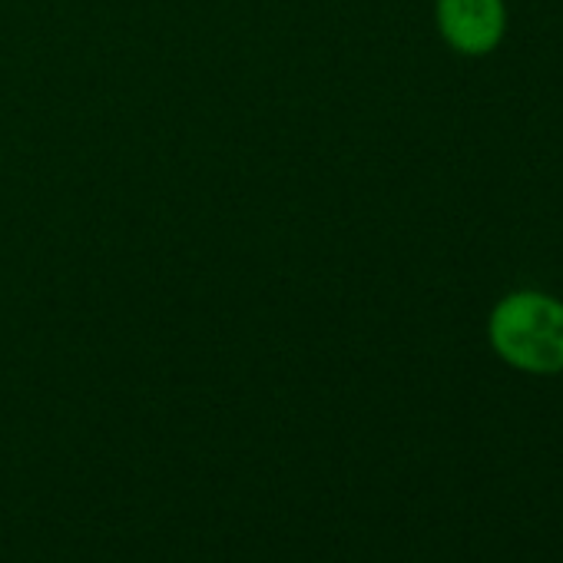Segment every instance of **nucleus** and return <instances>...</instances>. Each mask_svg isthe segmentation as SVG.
<instances>
[{"instance_id": "f03ea898", "label": "nucleus", "mask_w": 563, "mask_h": 563, "mask_svg": "<svg viewBox=\"0 0 563 563\" xmlns=\"http://www.w3.org/2000/svg\"><path fill=\"white\" fill-rule=\"evenodd\" d=\"M438 24L444 41L467 54H490L507 27L504 0H438Z\"/></svg>"}, {"instance_id": "f257e3e1", "label": "nucleus", "mask_w": 563, "mask_h": 563, "mask_svg": "<svg viewBox=\"0 0 563 563\" xmlns=\"http://www.w3.org/2000/svg\"><path fill=\"white\" fill-rule=\"evenodd\" d=\"M494 352L527 372L556 375L563 372V302L543 292H510L487 325Z\"/></svg>"}]
</instances>
